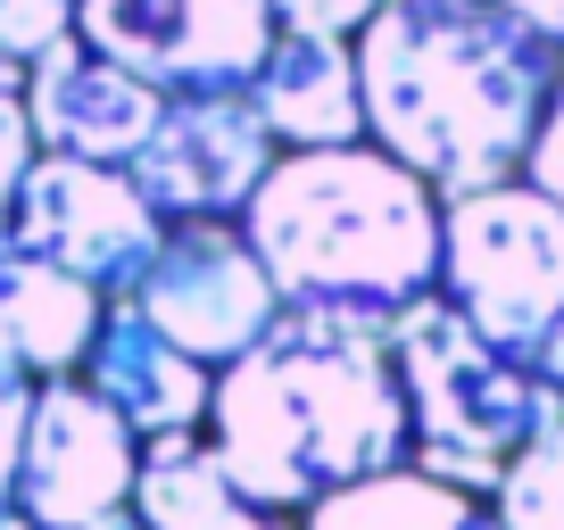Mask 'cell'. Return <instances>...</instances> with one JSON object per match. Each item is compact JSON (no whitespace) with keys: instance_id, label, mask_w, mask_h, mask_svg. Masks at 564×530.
<instances>
[{"instance_id":"1","label":"cell","mask_w":564,"mask_h":530,"mask_svg":"<svg viewBox=\"0 0 564 530\" xmlns=\"http://www.w3.org/2000/svg\"><path fill=\"white\" fill-rule=\"evenodd\" d=\"M357 51L366 142L441 199L523 175L564 51L498 0H382Z\"/></svg>"},{"instance_id":"2","label":"cell","mask_w":564,"mask_h":530,"mask_svg":"<svg viewBox=\"0 0 564 530\" xmlns=\"http://www.w3.org/2000/svg\"><path fill=\"white\" fill-rule=\"evenodd\" d=\"M199 440L258 506L300 522L340 481L406 464V398L390 373V340L366 323L282 307L241 356L216 365Z\"/></svg>"},{"instance_id":"3","label":"cell","mask_w":564,"mask_h":530,"mask_svg":"<svg viewBox=\"0 0 564 530\" xmlns=\"http://www.w3.org/2000/svg\"><path fill=\"white\" fill-rule=\"evenodd\" d=\"M241 232L274 274V299L300 316L390 332L441 290V191L373 142L274 150L241 199Z\"/></svg>"},{"instance_id":"4","label":"cell","mask_w":564,"mask_h":530,"mask_svg":"<svg viewBox=\"0 0 564 530\" xmlns=\"http://www.w3.org/2000/svg\"><path fill=\"white\" fill-rule=\"evenodd\" d=\"M382 340L406 398V464L457 481V489L490 497L507 481V464L564 415V389H547L507 349H490L441 290L415 299Z\"/></svg>"},{"instance_id":"5","label":"cell","mask_w":564,"mask_h":530,"mask_svg":"<svg viewBox=\"0 0 564 530\" xmlns=\"http://www.w3.org/2000/svg\"><path fill=\"white\" fill-rule=\"evenodd\" d=\"M441 299L523 373L564 389V208L523 175L441 199Z\"/></svg>"},{"instance_id":"6","label":"cell","mask_w":564,"mask_h":530,"mask_svg":"<svg viewBox=\"0 0 564 530\" xmlns=\"http://www.w3.org/2000/svg\"><path fill=\"white\" fill-rule=\"evenodd\" d=\"M117 299L133 307V316H150L208 373L225 365V356H241L249 340L282 316L274 274L258 265L241 216H175V224L159 232V249H150V265H141Z\"/></svg>"},{"instance_id":"7","label":"cell","mask_w":564,"mask_h":530,"mask_svg":"<svg viewBox=\"0 0 564 530\" xmlns=\"http://www.w3.org/2000/svg\"><path fill=\"white\" fill-rule=\"evenodd\" d=\"M159 232H166V216L133 191L124 166L67 158V150H34V166L18 175V191L0 199V241H18V249H34V257L84 274V283L108 290V299L150 265Z\"/></svg>"},{"instance_id":"8","label":"cell","mask_w":564,"mask_h":530,"mask_svg":"<svg viewBox=\"0 0 564 530\" xmlns=\"http://www.w3.org/2000/svg\"><path fill=\"white\" fill-rule=\"evenodd\" d=\"M133 464L141 440L84 373H51L34 382V415H25L18 448V497L9 506L34 530H91L100 514L133 506Z\"/></svg>"},{"instance_id":"9","label":"cell","mask_w":564,"mask_h":530,"mask_svg":"<svg viewBox=\"0 0 564 530\" xmlns=\"http://www.w3.org/2000/svg\"><path fill=\"white\" fill-rule=\"evenodd\" d=\"M75 34L159 91H241L274 42L265 0H75Z\"/></svg>"},{"instance_id":"10","label":"cell","mask_w":564,"mask_h":530,"mask_svg":"<svg viewBox=\"0 0 564 530\" xmlns=\"http://www.w3.org/2000/svg\"><path fill=\"white\" fill-rule=\"evenodd\" d=\"M265 166H274V133L249 108V91H166L124 175L175 224V216H241Z\"/></svg>"},{"instance_id":"11","label":"cell","mask_w":564,"mask_h":530,"mask_svg":"<svg viewBox=\"0 0 564 530\" xmlns=\"http://www.w3.org/2000/svg\"><path fill=\"white\" fill-rule=\"evenodd\" d=\"M166 91L141 84L133 67L100 58L84 34H58L42 58H25V117H34V150H67V158L124 166L141 133L159 124Z\"/></svg>"},{"instance_id":"12","label":"cell","mask_w":564,"mask_h":530,"mask_svg":"<svg viewBox=\"0 0 564 530\" xmlns=\"http://www.w3.org/2000/svg\"><path fill=\"white\" fill-rule=\"evenodd\" d=\"M84 373L108 407L133 423V440H166V431H199L208 423V382L216 373L199 356H183L150 316H133L124 299L100 307V332L84 349Z\"/></svg>"},{"instance_id":"13","label":"cell","mask_w":564,"mask_h":530,"mask_svg":"<svg viewBox=\"0 0 564 530\" xmlns=\"http://www.w3.org/2000/svg\"><path fill=\"white\" fill-rule=\"evenodd\" d=\"M249 108L265 117L274 150H324V142H366V100H357V51L340 34H282L265 42L249 75Z\"/></svg>"},{"instance_id":"14","label":"cell","mask_w":564,"mask_h":530,"mask_svg":"<svg viewBox=\"0 0 564 530\" xmlns=\"http://www.w3.org/2000/svg\"><path fill=\"white\" fill-rule=\"evenodd\" d=\"M100 307H108V290H91L84 274L0 241V356H18L34 382L84 365L91 332H100Z\"/></svg>"},{"instance_id":"15","label":"cell","mask_w":564,"mask_h":530,"mask_svg":"<svg viewBox=\"0 0 564 530\" xmlns=\"http://www.w3.org/2000/svg\"><path fill=\"white\" fill-rule=\"evenodd\" d=\"M133 514L150 530H291V514L258 506L225 464L208 456L199 431H166V440H141L133 464Z\"/></svg>"},{"instance_id":"16","label":"cell","mask_w":564,"mask_h":530,"mask_svg":"<svg viewBox=\"0 0 564 530\" xmlns=\"http://www.w3.org/2000/svg\"><path fill=\"white\" fill-rule=\"evenodd\" d=\"M291 530H498V506L481 489L423 473V464H382V473L316 497Z\"/></svg>"},{"instance_id":"17","label":"cell","mask_w":564,"mask_h":530,"mask_svg":"<svg viewBox=\"0 0 564 530\" xmlns=\"http://www.w3.org/2000/svg\"><path fill=\"white\" fill-rule=\"evenodd\" d=\"M490 506H498V530H564V415L507 464Z\"/></svg>"},{"instance_id":"18","label":"cell","mask_w":564,"mask_h":530,"mask_svg":"<svg viewBox=\"0 0 564 530\" xmlns=\"http://www.w3.org/2000/svg\"><path fill=\"white\" fill-rule=\"evenodd\" d=\"M58 34H75V0H0V58H42Z\"/></svg>"},{"instance_id":"19","label":"cell","mask_w":564,"mask_h":530,"mask_svg":"<svg viewBox=\"0 0 564 530\" xmlns=\"http://www.w3.org/2000/svg\"><path fill=\"white\" fill-rule=\"evenodd\" d=\"M25 415H34V373L18 356H0V514H18V448H25Z\"/></svg>"},{"instance_id":"20","label":"cell","mask_w":564,"mask_h":530,"mask_svg":"<svg viewBox=\"0 0 564 530\" xmlns=\"http://www.w3.org/2000/svg\"><path fill=\"white\" fill-rule=\"evenodd\" d=\"M34 166V117H25V67L0 58V199L18 191V175Z\"/></svg>"},{"instance_id":"21","label":"cell","mask_w":564,"mask_h":530,"mask_svg":"<svg viewBox=\"0 0 564 530\" xmlns=\"http://www.w3.org/2000/svg\"><path fill=\"white\" fill-rule=\"evenodd\" d=\"M265 9H274L282 34H340V42H357L382 0H265Z\"/></svg>"},{"instance_id":"22","label":"cell","mask_w":564,"mask_h":530,"mask_svg":"<svg viewBox=\"0 0 564 530\" xmlns=\"http://www.w3.org/2000/svg\"><path fill=\"white\" fill-rule=\"evenodd\" d=\"M523 183L564 208V75H556V91H547V108H540V133H531V150H523Z\"/></svg>"},{"instance_id":"23","label":"cell","mask_w":564,"mask_h":530,"mask_svg":"<svg viewBox=\"0 0 564 530\" xmlns=\"http://www.w3.org/2000/svg\"><path fill=\"white\" fill-rule=\"evenodd\" d=\"M498 9H514L523 25H540V34L564 51V0H498Z\"/></svg>"},{"instance_id":"24","label":"cell","mask_w":564,"mask_h":530,"mask_svg":"<svg viewBox=\"0 0 564 530\" xmlns=\"http://www.w3.org/2000/svg\"><path fill=\"white\" fill-rule=\"evenodd\" d=\"M91 530H150V522H141L133 506H117V514H100V522H91Z\"/></svg>"},{"instance_id":"25","label":"cell","mask_w":564,"mask_h":530,"mask_svg":"<svg viewBox=\"0 0 564 530\" xmlns=\"http://www.w3.org/2000/svg\"><path fill=\"white\" fill-rule=\"evenodd\" d=\"M0 530H34V522H25V514H0Z\"/></svg>"}]
</instances>
